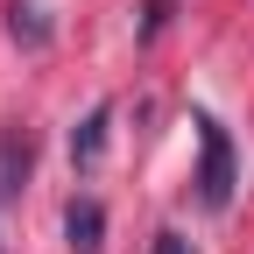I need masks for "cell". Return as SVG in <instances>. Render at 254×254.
Returning <instances> with one entry per match:
<instances>
[{
	"label": "cell",
	"instance_id": "6",
	"mask_svg": "<svg viewBox=\"0 0 254 254\" xmlns=\"http://www.w3.org/2000/svg\"><path fill=\"white\" fill-rule=\"evenodd\" d=\"M170 7H177V0H148V7H141V43H155L170 28Z\"/></svg>",
	"mask_w": 254,
	"mask_h": 254
},
{
	"label": "cell",
	"instance_id": "3",
	"mask_svg": "<svg viewBox=\"0 0 254 254\" xmlns=\"http://www.w3.org/2000/svg\"><path fill=\"white\" fill-rule=\"evenodd\" d=\"M64 240H71V254H99L106 247V212L92 198H78L71 212H64Z\"/></svg>",
	"mask_w": 254,
	"mask_h": 254
},
{
	"label": "cell",
	"instance_id": "7",
	"mask_svg": "<svg viewBox=\"0 0 254 254\" xmlns=\"http://www.w3.org/2000/svg\"><path fill=\"white\" fill-rule=\"evenodd\" d=\"M155 254H190V240L184 233H155Z\"/></svg>",
	"mask_w": 254,
	"mask_h": 254
},
{
	"label": "cell",
	"instance_id": "4",
	"mask_svg": "<svg viewBox=\"0 0 254 254\" xmlns=\"http://www.w3.org/2000/svg\"><path fill=\"white\" fill-rule=\"evenodd\" d=\"M106 127H113V106H92V113H85V127L71 134V163H78V170H92V163H99V148H106Z\"/></svg>",
	"mask_w": 254,
	"mask_h": 254
},
{
	"label": "cell",
	"instance_id": "1",
	"mask_svg": "<svg viewBox=\"0 0 254 254\" xmlns=\"http://www.w3.org/2000/svg\"><path fill=\"white\" fill-rule=\"evenodd\" d=\"M198 198L212 212L233 198V141H226V127L212 113H198Z\"/></svg>",
	"mask_w": 254,
	"mask_h": 254
},
{
	"label": "cell",
	"instance_id": "5",
	"mask_svg": "<svg viewBox=\"0 0 254 254\" xmlns=\"http://www.w3.org/2000/svg\"><path fill=\"white\" fill-rule=\"evenodd\" d=\"M7 28H14V43H28V50L50 43V21L36 14V0H14V7H7Z\"/></svg>",
	"mask_w": 254,
	"mask_h": 254
},
{
	"label": "cell",
	"instance_id": "2",
	"mask_svg": "<svg viewBox=\"0 0 254 254\" xmlns=\"http://www.w3.org/2000/svg\"><path fill=\"white\" fill-rule=\"evenodd\" d=\"M28 170H36V141H28L21 127H7V134H0V205H7V198H21Z\"/></svg>",
	"mask_w": 254,
	"mask_h": 254
}]
</instances>
